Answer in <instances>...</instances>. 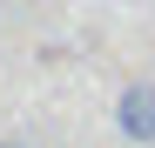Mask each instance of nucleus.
<instances>
[{
  "mask_svg": "<svg viewBox=\"0 0 155 148\" xmlns=\"http://www.w3.org/2000/svg\"><path fill=\"white\" fill-rule=\"evenodd\" d=\"M0 148H27V141H0Z\"/></svg>",
  "mask_w": 155,
  "mask_h": 148,
  "instance_id": "obj_2",
  "label": "nucleus"
},
{
  "mask_svg": "<svg viewBox=\"0 0 155 148\" xmlns=\"http://www.w3.org/2000/svg\"><path fill=\"white\" fill-rule=\"evenodd\" d=\"M115 121H121V135L128 141H155V81H128L121 88V101H115Z\"/></svg>",
  "mask_w": 155,
  "mask_h": 148,
  "instance_id": "obj_1",
  "label": "nucleus"
}]
</instances>
